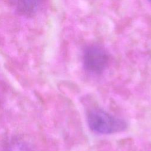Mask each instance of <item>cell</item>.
<instances>
[{"mask_svg":"<svg viewBox=\"0 0 151 151\" xmlns=\"http://www.w3.org/2000/svg\"><path fill=\"white\" fill-rule=\"evenodd\" d=\"M87 122L92 130L101 134L119 132L124 130L126 127L124 121L100 109L90 110L88 113Z\"/></svg>","mask_w":151,"mask_h":151,"instance_id":"6da1fadb","label":"cell"},{"mask_svg":"<svg viewBox=\"0 0 151 151\" xmlns=\"http://www.w3.org/2000/svg\"><path fill=\"white\" fill-rule=\"evenodd\" d=\"M109 56L100 46L91 45L87 47L84 53L83 63L85 68L90 73H101L107 67Z\"/></svg>","mask_w":151,"mask_h":151,"instance_id":"7a4b0ae2","label":"cell"},{"mask_svg":"<svg viewBox=\"0 0 151 151\" xmlns=\"http://www.w3.org/2000/svg\"><path fill=\"white\" fill-rule=\"evenodd\" d=\"M40 3L41 0H17V9L21 14L31 17L36 14Z\"/></svg>","mask_w":151,"mask_h":151,"instance_id":"3957f363","label":"cell"},{"mask_svg":"<svg viewBox=\"0 0 151 151\" xmlns=\"http://www.w3.org/2000/svg\"><path fill=\"white\" fill-rule=\"evenodd\" d=\"M5 151H31L28 146L18 139L12 140L7 145Z\"/></svg>","mask_w":151,"mask_h":151,"instance_id":"277c9868","label":"cell"},{"mask_svg":"<svg viewBox=\"0 0 151 151\" xmlns=\"http://www.w3.org/2000/svg\"><path fill=\"white\" fill-rule=\"evenodd\" d=\"M148 1H151V0H148Z\"/></svg>","mask_w":151,"mask_h":151,"instance_id":"5b68a950","label":"cell"}]
</instances>
